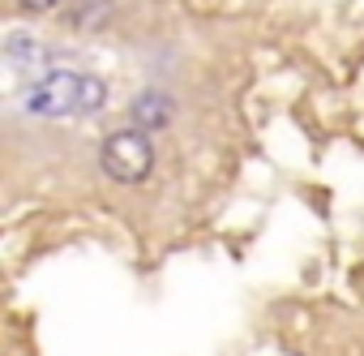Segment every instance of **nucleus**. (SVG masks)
Masks as SVG:
<instances>
[{
    "mask_svg": "<svg viewBox=\"0 0 364 356\" xmlns=\"http://www.w3.org/2000/svg\"><path fill=\"white\" fill-rule=\"evenodd\" d=\"M99 163H103V172L112 176V181L137 185V181H146L150 167H154V146H150L146 129H120V133H112L103 142Z\"/></svg>",
    "mask_w": 364,
    "mask_h": 356,
    "instance_id": "obj_1",
    "label": "nucleus"
},
{
    "mask_svg": "<svg viewBox=\"0 0 364 356\" xmlns=\"http://www.w3.org/2000/svg\"><path fill=\"white\" fill-rule=\"evenodd\" d=\"M82 82L86 73H48L31 86L26 108L39 116H82Z\"/></svg>",
    "mask_w": 364,
    "mask_h": 356,
    "instance_id": "obj_2",
    "label": "nucleus"
},
{
    "mask_svg": "<svg viewBox=\"0 0 364 356\" xmlns=\"http://www.w3.org/2000/svg\"><path fill=\"white\" fill-rule=\"evenodd\" d=\"M171 116H176V103L163 90H146L133 99V125L137 129H167Z\"/></svg>",
    "mask_w": 364,
    "mask_h": 356,
    "instance_id": "obj_3",
    "label": "nucleus"
},
{
    "mask_svg": "<svg viewBox=\"0 0 364 356\" xmlns=\"http://www.w3.org/2000/svg\"><path fill=\"white\" fill-rule=\"evenodd\" d=\"M5 52H9V61L14 65H31V61H39V43H31V39H22V35H9L5 39Z\"/></svg>",
    "mask_w": 364,
    "mask_h": 356,
    "instance_id": "obj_4",
    "label": "nucleus"
},
{
    "mask_svg": "<svg viewBox=\"0 0 364 356\" xmlns=\"http://www.w3.org/2000/svg\"><path fill=\"white\" fill-rule=\"evenodd\" d=\"M22 9H31V14H48V9H56L60 0H18Z\"/></svg>",
    "mask_w": 364,
    "mask_h": 356,
    "instance_id": "obj_5",
    "label": "nucleus"
}]
</instances>
